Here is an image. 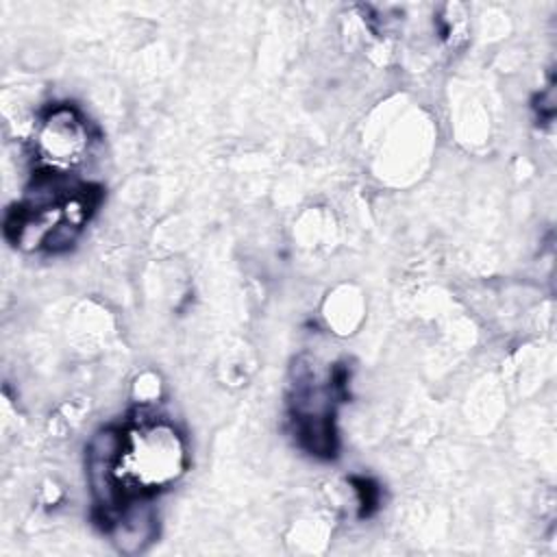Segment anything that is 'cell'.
Returning <instances> with one entry per match:
<instances>
[{
	"instance_id": "obj_1",
	"label": "cell",
	"mask_w": 557,
	"mask_h": 557,
	"mask_svg": "<svg viewBox=\"0 0 557 557\" xmlns=\"http://www.w3.org/2000/svg\"><path fill=\"white\" fill-rule=\"evenodd\" d=\"M185 470V440L165 420H137L122 431L115 479L126 503L165 490Z\"/></svg>"
},
{
	"instance_id": "obj_2",
	"label": "cell",
	"mask_w": 557,
	"mask_h": 557,
	"mask_svg": "<svg viewBox=\"0 0 557 557\" xmlns=\"http://www.w3.org/2000/svg\"><path fill=\"white\" fill-rule=\"evenodd\" d=\"M91 135L85 117L72 104L50 107L33 133V152L44 174L65 176L89 152Z\"/></svg>"
}]
</instances>
